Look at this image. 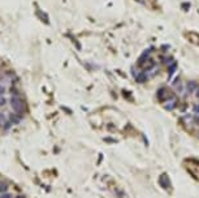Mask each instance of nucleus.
I'll return each mask as SVG.
<instances>
[{
	"instance_id": "0eeeda50",
	"label": "nucleus",
	"mask_w": 199,
	"mask_h": 198,
	"mask_svg": "<svg viewBox=\"0 0 199 198\" xmlns=\"http://www.w3.org/2000/svg\"><path fill=\"white\" fill-rule=\"evenodd\" d=\"M1 198H12V197L9 196V194H4V196H3Z\"/></svg>"
},
{
	"instance_id": "f03ea898",
	"label": "nucleus",
	"mask_w": 199,
	"mask_h": 198,
	"mask_svg": "<svg viewBox=\"0 0 199 198\" xmlns=\"http://www.w3.org/2000/svg\"><path fill=\"white\" fill-rule=\"evenodd\" d=\"M9 120H11L12 124H18V123L21 121V118H20L18 113L13 112V113H11V115H9Z\"/></svg>"
},
{
	"instance_id": "f257e3e1",
	"label": "nucleus",
	"mask_w": 199,
	"mask_h": 198,
	"mask_svg": "<svg viewBox=\"0 0 199 198\" xmlns=\"http://www.w3.org/2000/svg\"><path fill=\"white\" fill-rule=\"evenodd\" d=\"M9 103H11L12 110H13L16 113H18V115H21V113L25 111V103H23V100L18 97V95H12L11 99H9Z\"/></svg>"
},
{
	"instance_id": "423d86ee",
	"label": "nucleus",
	"mask_w": 199,
	"mask_h": 198,
	"mask_svg": "<svg viewBox=\"0 0 199 198\" xmlns=\"http://www.w3.org/2000/svg\"><path fill=\"white\" fill-rule=\"evenodd\" d=\"M7 91V89H5L4 85H0V95H4V93Z\"/></svg>"
},
{
	"instance_id": "20e7f679",
	"label": "nucleus",
	"mask_w": 199,
	"mask_h": 198,
	"mask_svg": "<svg viewBox=\"0 0 199 198\" xmlns=\"http://www.w3.org/2000/svg\"><path fill=\"white\" fill-rule=\"evenodd\" d=\"M8 190V184L5 181H0V193H5Z\"/></svg>"
},
{
	"instance_id": "7ed1b4c3",
	"label": "nucleus",
	"mask_w": 199,
	"mask_h": 198,
	"mask_svg": "<svg viewBox=\"0 0 199 198\" xmlns=\"http://www.w3.org/2000/svg\"><path fill=\"white\" fill-rule=\"evenodd\" d=\"M5 124H7V116L3 112H0V128H3Z\"/></svg>"
},
{
	"instance_id": "39448f33",
	"label": "nucleus",
	"mask_w": 199,
	"mask_h": 198,
	"mask_svg": "<svg viewBox=\"0 0 199 198\" xmlns=\"http://www.w3.org/2000/svg\"><path fill=\"white\" fill-rule=\"evenodd\" d=\"M5 104H7V98L3 97V95H0V107L5 106Z\"/></svg>"
}]
</instances>
